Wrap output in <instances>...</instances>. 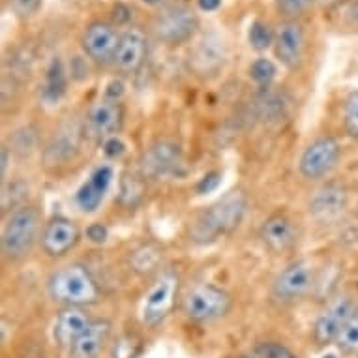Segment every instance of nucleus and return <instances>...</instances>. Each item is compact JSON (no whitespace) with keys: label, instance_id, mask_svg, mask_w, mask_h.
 <instances>
[{"label":"nucleus","instance_id":"obj_1","mask_svg":"<svg viewBox=\"0 0 358 358\" xmlns=\"http://www.w3.org/2000/svg\"><path fill=\"white\" fill-rule=\"evenodd\" d=\"M246 208V194L242 189H231L195 220L192 238L199 244H208L220 236L231 235L244 220Z\"/></svg>","mask_w":358,"mask_h":358},{"label":"nucleus","instance_id":"obj_2","mask_svg":"<svg viewBox=\"0 0 358 358\" xmlns=\"http://www.w3.org/2000/svg\"><path fill=\"white\" fill-rule=\"evenodd\" d=\"M48 291L55 302L76 308L96 304L100 300V289L81 264H68L55 271L49 276Z\"/></svg>","mask_w":358,"mask_h":358},{"label":"nucleus","instance_id":"obj_3","mask_svg":"<svg viewBox=\"0 0 358 358\" xmlns=\"http://www.w3.org/2000/svg\"><path fill=\"white\" fill-rule=\"evenodd\" d=\"M40 212L36 206H19L10 214L2 229V253L4 257L19 261L27 257L40 235Z\"/></svg>","mask_w":358,"mask_h":358},{"label":"nucleus","instance_id":"obj_4","mask_svg":"<svg viewBox=\"0 0 358 358\" xmlns=\"http://www.w3.org/2000/svg\"><path fill=\"white\" fill-rule=\"evenodd\" d=\"M233 299L222 287L212 283L195 285L184 299V313L194 323H212L217 319L225 317L231 311Z\"/></svg>","mask_w":358,"mask_h":358},{"label":"nucleus","instance_id":"obj_5","mask_svg":"<svg viewBox=\"0 0 358 358\" xmlns=\"http://www.w3.org/2000/svg\"><path fill=\"white\" fill-rule=\"evenodd\" d=\"M341 156L340 143L334 137L324 136L310 143L300 156V175L308 180H319L334 169Z\"/></svg>","mask_w":358,"mask_h":358},{"label":"nucleus","instance_id":"obj_6","mask_svg":"<svg viewBox=\"0 0 358 358\" xmlns=\"http://www.w3.org/2000/svg\"><path fill=\"white\" fill-rule=\"evenodd\" d=\"M199 29V17L189 8L173 6L167 8L154 19L152 30L156 38L169 45L182 43L195 34Z\"/></svg>","mask_w":358,"mask_h":358},{"label":"nucleus","instance_id":"obj_7","mask_svg":"<svg viewBox=\"0 0 358 358\" xmlns=\"http://www.w3.org/2000/svg\"><path fill=\"white\" fill-rule=\"evenodd\" d=\"M358 311L355 308V302L347 296L334 300L327 310L321 313L313 327V340L321 347H327L330 343H336L338 336L343 330L349 321H351Z\"/></svg>","mask_w":358,"mask_h":358},{"label":"nucleus","instance_id":"obj_8","mask_svg":"<svg viewBox=\"0 0 358 358\" xmlns=\"http://www.w3.org/2000/svg\"><path fill=\"white\" fill-rule=\"evenodd\" d=\"M176 293H178V278L175 274H164L145 296L143 321L148 327H158L173 311Z\"/></svg>","mask_w":358,"mask_h":358},{"label":"nucleus","instance_id":"obj_9","mask_svg":"<svg viewBox=\"0 0 358 358\" xmlns=\"http://www.w3.org/2000/svg\"><path fill=\"white\" fill-rule=\"evenodd\" d=\"M182 165V148L171 141L154 143L141 158L143 175L150 178H167V176L180 175Z\"/></svg>","mask_w":358,"mask_h":358},{"label":"nucleus","instance_id":"obj_10","mask_svg":"<svg viewBox=\"0 0 358 358\" xmlns=\"http://www.w3.org/2000/svg\"><path fill=\"white\" fill-rule=\"evenodd\" d=\"M349 205V194L347 188L340 182H329L315 189V194L310 197L308 208L311 217H315L321 223H332L345 212Z\"/></svg>","mask_w":358,"mask_h":358},{"label":"nucleus","instance_id":"obj_11","mask_svg":"<svg viewBox=\"0 0 358 358\" xmlns=\"http://www.w3.org/2000/svg\"><path fill=\"white\" fill-rule=\"evenodd\" d=\"M311 287H313V266L308 261L289 264L272 283L274 294L285 302L302 299L304 294L310 293Z\"/></svg>","mask_w":358,"mask_h":358},{"label":"nucleus","instance_id":"obj_12","mask_svg":"<svg viewBox=\"0 0 358 358\" xmlns=\"http://www.w3.org/2000/svg\"><path fill=\"white\" fill-rule=\"evenodd\" d=\"M81 238L79 227L68 217L57 216L51 222L45 223L41 231V248L51 257H62L76 248Z\"/></svg>","mask_w":358,"mask_h":358},{"label":"nucleus","instance_id":"obj_13","mask_svg":"<svg viewBox=\"0 0 358 358\" xmlns=\"http://www.w3.org/2000/svg\"><path fill=\"white\" fill-rule=\"evenodd\" d=\"M118 41H120V38H118L117 30L113 29L111 24L98 21V23H92L85 30L83 49L94 62L106 64L111 59H115Z\"/></svg>","mask_w":358,"mask_h":358},{"label":"nucleus","instance_id":"obj_14","mask_svg":"<svg viewBox=\"0 0 358 358\" xmlns=\"http://www.w3.org/2000/svg\"><path fill=\"white\" fill-rule=\"evenodd\" d=\"M147 57V36L139 29H129L120 36L117 53H115V66L124 73H134L141 68Z\"/></svg>","mask_w":358,"mask_h":358},{"label":"nucleus","instance_id":"obj_15","mask_svg":"<svg viewBox=\"0 0 358 358\" xmlns=\"http://www.w3.org/2000/svg\"><path fill=\"white\" fill-rule=\"evenodd\" d=\"M113 182V169L109 165H100L92 171L88 180L77 189L76 203L83 212H94L106 199Z\"/></svg>","mask_w":358,"mask_h":358},{"label":"nucleus","instance_id":"obj_16","mask_svg":"<svg viewBox=\"0 0 358 358\" xmlns=\"http://www.w3.org/2000/svg\"><path fill=\"white\" fill-rule=\"evenodd\" d=\"M124 124V109L117 100H103L88 113V128L100 139L115 137Z\"/></svg>","mask_w":358,"mask_h":358},{"label":"nucleus","instance_id":"obj_17","mask_svg":"<svg viewBox=\"0 0 358 358\" xmlns=\"http://www.w3.org/2000/svg\"><path fill=\"white\" fill-rule=\"evenodd\" d=\"M276 57L287 68H296L304 55V29L296 21H287L280 24L274 40Z\"/></svg>","mask_w":358,"mask_h":358},{"label":"nucleus","instance_id":"obj_18","mask_svg":"<svg viewBox=\"0 0 358 358\" xmlns=\"http://www.w3.org/2000/svg\"><path fill=\"white\" fill-rule=\"evenodd\" d=\"M111 323L107 319H92L87 330L83 332L73 345L70 347L71 358H98L106 349L109 336H111Z\"/></svg>","mask_w":358,"mask_h":358},{"label":"nucleus","instance_id":"obj_19","mask_svg":"<svg viewBox=\"0 0 358 358\" xmlns=\"http://www.w3.org/2000/svg\"><path fill=\"white\" fill-rule=\"evenodd\" d=\"M90 321H92V319L88 317L87 311L83 310V308L66 306L64 310L59 313L57 321H55V341H57L60 347H68V349H70V347L77 341V338L87 330Z\"/></svg>","mask_w":358,"mask_h":358},{"label":"nucleus","instance_id":"obj_20","mask_svg":"<svg viewBox=\"0 0 358 358\" xmlns=\"http://www.w3.org/2000/svg\"><path fill=\"white\" fill-rule=\"evenodd\" d=\"M261 241L272 253L287 252L294 242L293 222L285 214H274L261 227Z\"/></svg>","mask_w":358,"mask_h":358},{"label":"nucleus","instance_id":"obj_21","mask_svg":"<svg viewBox=\"0 0 358 358\" xmlns=\"http://www.w3.org/2000/svg\"><path fill=\"white\" fill-rule=\"evenodd\" d=\"M192 59H194V68L199 73L216 71L223 64V60H225L223 41L217 36H206L205 40L199 43V48L195 49Z\"/></svg>","mask_w":358,"mask_h":358},{"label":"nucleus","instance_id":"obj_22","mask_svg":"<svg viewBox=\"0 0 358 358\" xmlns=\"http://www.w3.org/2000/svg\"><path fill=\"white\" fill-rule=\"evenodd\" d=\"M79 139H81V129L77 128L76 124H68L55 136L53 145L49 147V154H53L55 162H57V158H70L71 154L79 148Z\"/></svg>","mask_w":358,"mask_h":358},{"label":"nucleus","instance_id":"obj_23","mask_svg":"<svg viewBox=\"0 0 358 358\" xmlns=\"http://www.w3.org/2000/svg\"><path fill=\"white\" fill-rule=\"evenodd\" d=\"M66 92V76L64 68L60 64V60H53V64L49 66L45 85H43V100L48 103L59 101Z\"/></svg>","mask_w":358,"mask_h":358},{"label":"nucleus","instance_id":"obj_24","mask_svg":"<svg viewBox=\"0 0 358 358\" xmlns=\"http://www.w3.org/2000/svg\"><path fill=\"white\" fill-rule=\"evenodd\" d=\"M143 194H145V188H143L141 180L131 173H124L120 178V201L124 205L134 206L136 203H139Z\"/></svg>","mask_w":358,"mask_h":358},{"label":"nucleus","instance_id":"obj_25","mask_svg":"<svg viewBox=\"0 0 358 358\" xmlns=\"http://www.w3.org/2000/svg\"><path fill=\"white\" fill-rule=\"evenodd\" d=\"M248 40H250V45L257 51H264L268 49L276 40V34L272 32L268 24L261 23V21H253L250 24V30H248Z\"/></svg>","mask_w":358,"mask_h":358},{"label":"nucleus","instance_id":"obj_26","mask_svg":"<svg viewBox=\"0 0 358 358\" xmlns=\"http://www.w3.org/2000/svg\"><path fill=\"white\" fill-rule=\"evenodd\" d=\"M159 261H162V252H159L158 248H154L152 244L139 248L134 253V268L139 272L154 271L158 266Z\"/></svg>","mask_w":358,"mask_h":358},{"label":"nucleus","instance_id":"obj_27","mask_svg":"<svg viewBox=\"0 0 358 358\" xmlns=\"http://www.w3.org/2000/svg\"><path fill=\"white\" fill-rule=\"evenodd\" d=\"M341 352L345 355H357L358 352V313L343 327V330L336 340Z\"/></svg>","mask_w":358,"mask_h":358},{"label":"nucleus","instance_id":"obj_28","mask_svg":"<svg viewBox=\"0 0 358 358\" xmlns=\"http://www.w3.org/2000/svg\"><path fill=\"white\" fill-rule=\"evenodd\" d=\"M141 352V340L136 334L120 336L111 349V358H137Z\"/></svg>","mask_w":358,"mask_h":358},{"label":"nucleus","instance_id":"obj_29","mask_svg":"<svg viewBox=\"0 0 358 358\" xmlns=\"http://www.w3.org/2000/svg\"><path fill=\"white\" fill-rule=\"evenodd\" d=\"M343 126H345L347 136L358 139V90L347 96L345 106H343Z\"/></svg>","mask_w":358,"mask_h":358},{"label":"nucleus","instance_id":"obj_30","mask_svg":"<svg viewBox=\"0 0 358 358\" xmlns=\"http://www.w3.org/2000/svg\"><path fill=\"white\" fill-rule=\"evenodd\" d=\"M276 66L268 59H257L250 66V77L261 87H268L276 77Z\"/></svg>","mask_w":358,"mask_h":358},{"label":"nucleus","instance_id":"obj_31","mask_svg":"<svg viewBox=\"0 0 358 358\" xmlns=\"http://www.w3.org/2000/svg\"><path fill=\"white\" fill-rule=\"evenodd\" d=\"M255 355L259 358H296L287 347L282 345V343H276V341H266V343L257 345Z\"/></svg>","mask_w":358,"mask_h":358},{"label":"nucleus","instance_id":"obj_32","mask_svg":"<svg viewBox=\"0 0 358 358\" xmlns=\"http://www.w3.org/2000/svg\"><path fill=\"white\" fill-rule=\"evenodd\" d=\"M313 2L315 0H278V6H280L282 13H285L289 17H294V15L306 12Z\"/></svg>","mask_w":358,"mask_h":358},{"label":"nucleus","instance_id":"obj_33","mask_svg":"<svg viewBox=\"0 0 358 358\" xmlns=\"http://www.w3.org/2000/svg\"><path fill=\"white\" fill-rule=\"evenodd\" d=\"M220 180H222V175H220L217 171H212V173H208V175H205L201 178L195 189H197V194L199 195L210 194V192H214V189L220 186Z\"/></svg>","mask_w":358,"mask_h":358},{"label":"nucleus","instance_id":"obj_34","mask_svg":"<svg viewBox=\"0 0 358 358\" xmlns=\"http://www.w3.org/2000/svg\"><path fill=\"white\" fill-rule=\"evenodd\" d=\"M41 0H12L13 12L17 15H32L38 12Z\"/></svg>","mask_w":358,"mask_h":358},{"label":"nucleus","instance_id":"obj_35","mask_svg":"<svg viewBox=\"0 0 358 358\" xmlns=\"http://www.w3.org/2000/svg\"><path fill=\"white\" fill-rule=\"evenodd\" d=\"M103 152H106L107 156H111V158H118V156L124 152V145L120 143V139H118L117 136L109 137V139H106V143H103Z\"/></svg>","mask_w":358,"mask_h":358},{"label":"nucleus","instance_id":"obj_36","mask_svg":"<svg viewBox=\"0 0 358 358\" xmlns=\"http://www.w3.org/2000/svg\"><path fill=\"white\" fill-rule=\"evenodd\" d=\"M87 236L92 242H103L107 238V229L101 225V223H94V225H90V227H88Z\"/></svg>","mask_w":358,"mask_h":358},{"label":"nucleus","instance_id":"obj_37","mask_svg":"<svg viewBox=\"0 0 358 358\" xmlns=\"http://www.w3.org/2000/svg\"><path fill=\"white\" fill-rule=\"evenodd\" d=\"M222 0H199V8L203 12H216Z\"/></svg>","mask_w":358,"mask_h":358},{"label":"nucleus","instance_id":"obj_38","mask_svg":"<svg viewBox=\"0 0 358 358\" xmlns=\"http://www.w3.org/2000/svg\"><path fill=\"white\" fill-rule=\"evenodd\" d=\"M349 19H351V23L358 24V0H355L349 8Z\"/></svg>","mask_w":358,"mask_h":358},{"label":"nucleus","instance_id":"obj_39","mask_svg":"<svg viewBox=\"0 0 358 358\" xmlns=\"http://www.w3.org/2000/svg\"><path fill=\"white\" fill-rule=\"evenodd\" d=\"M8 169V148H2V178H6Z\"/></svg>","mask_w":358,"mask_h":358},{"label":"nucleus","instance_id":"obj_40","mask_svg":"<svg viewBox=\"0 0 358 358\" xmlns=\"http://www.w3.org/2000/svg\"><path fill=\"white\" fill-rule=\"evenodd\" d=\"M241 358H259L257 355H255V352H253V355H242Z\"/></svg>","mask_w":358,"mask_h":358},{"label":"nucleus","instance_id":"obj_41","mask_svg":"<svg viewBox=\"0 0 358 358\" xmlns=\"http://www.w3.org/2000/svg\"><path fill=\"white\" fill-rule=\"evenodd\" d=\"M143 2H147V4H158L159 0H143Z\"/></svg>","mask_w":358,"mask_h":358},{"label":"nucleus","instance_id":"obj_42","mask_svg":"<svg viewBox=\"0 0 358 358\" xmlns=\"http://www.w3.org/2000/svg\"><path fill=\"white\" fill-rule=\"evenodd\" d=\"M323 358H338V357H334V355H327V357H323Z\"/></svg>","mask_w":358,"mask_h":358}]
</instances>
